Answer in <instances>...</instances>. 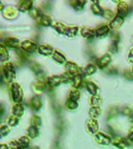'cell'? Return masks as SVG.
I'll use <instances>...</instances> for the list:
<instances>
[{"mask_svg": "<svg viewBox=\"0 0 133 149\" xmlns=\"http://www.w3.org/2000/svg\"><path fill=\"white\" fill-rule=\"evenodd\" d=\"M115 144V146H118L119 148H124V147H127L129 145V143L127 142L126 139H121V140H119L118 142H115L113 143Z\"/></svg>", "mask_w": 133, "mask_h": 149, "instance_id": "cell-31", "label": "cell"}, {"mask_svg": "<svg viewBox=\"0 0 133 149\" xmlns=\"http://www.w3.org/2000/svg\"><path fill=\"white\" fill-rule=\"evenodd\" d=\"M11 91V98H13V100L16 103H21L22 102V99H23V91L22 88H21V86H19L18 84H13L10 86Z\"/></svg>", "mask_w": 133, "mask_h": 149, "instance_id": "cell-2", "label": "cell"}, {"mask_svg": "<svg viewBox=\"0 0 133 149\" xmlns=\"http://www.w3.org/2000/svg\"><path fill=\"white\" fill-rule=\"evenodd\" d=\"M127 140H129V141H133V127H131L130 131H129L128 136H127Z\"/></svg>", "mask_w": 133, "mask_h": 149, "instance_id": "cell-40", "label": "cell"}, {"mask_svg": "<svg viewBox=\"0 0 133 149\" xmlns=\"http://www.w3.org/2000/svg\"><path fill=\"white\" fill-rule=\"evenodd\" d=\"M89 103H90L91 106H100L102 103V100L97 95H92V97L89 100Z\"/></svg>", "mask_w": 133, "mask_h": 149, "instance_id": "cell-23", "label": "cell"}, {"mask_svg": "<svg viewBox=\"0 0 133 149\" xmlns=\"http://www.w3.org/2000/svg\"><path fill=\"white\" fill-rule=\"evenodd\" d=\"M2 73H3V77L7 82H10L15 76H16V71H15V67H13V64L7 63L3 66L2 69Z\"/></svg>", "mask_w": 133, "mask_h": 149, "instance_id": "cell-1", "label": "cell"}, {"mask_svg": "<svg viewBox=\"0 0 133 149\" xmlns=\"http://www.w3.org/2000/svg\"><path fill=\"white\" fill-rule=\"evenodd\" d=\"M91 8H92L93 13H94V15H102V13H103V10H102L101 7L98 5V3H93V4H92V6H91Z\"/></svg>", "mask_w": 133, "mask_h": 149, "instance_id": "cell-29", "label": "cell"}, {"mask_svg": "<svg viewBox=\"0 0 133 149\" xmlns=\"http://www.w3.org/2000/svg\"><path fill=\"white\" fill-rule=\"evenodd\" d=\"M127 13H128V6H127V4L124 2H120L117 6V15L119 17L125 18Z\"/></svg>", "mask_w": 133, "mask_h": 149, "instance_id": "cell-11", "label": "cell"}, {"mask_svg": "<svg viewBox=\"0 0 133 149\" xmlns=\"http://www.w3.org/2000/svg\"><path fill=\"white\" fill-rule=\"evenodd\" d=\"M95 71H96L95 65H93V64H89L88 66H86V67L84 68L82 75L83 76H89V75H92L93 73H95Z\"/></svg>", "mask_w": 133, "mask_h": 149, "instance_id": "cell-20", "label": "cell"}, {"mask_svg": "<svg viewBox=\"0 0 133 149\" xmlns=\"http://www.w3.org/2000/svg\"><path fill=\"white\" fill-rule=\"evenodd\" d=\"M40 23L42 26H50L52 25V19L48 15H40Z\"/></svg>", "mask_w": 133, "mask_h": 149, "instance_id": "cell-28", "label": "cell"}, {"mask_svg": "<svg viewBox=\"0 0 133 149\" xmlns=\"http://www.w3.org/2000/svg\"><path fill=\"white\" fill-rule=\"evenodd\" d=\"M52 58H53L54 61L58 64H63V63H65V61H66V58H65L60 52H58V51L54 52L53 55H52Z\"/></svg>", "mask_w": 133, "mask_h": 149, "instance_id": "cell-16", "label": "cell"}, {"mask_svg": "<svg viewBox=\"0 0 133 149\" xmlns=\"http://www.w3.org/2000/svg\"><path fill=\"white\" fill-rule=\"evenodd\" d=\"M65 70H66V72H69L73 75L80 74V68H78V65H76V63H73V62H66V64H65Z\"/></svg>", "mask_w": 133, "mask_h": 149, "instance_id": "cell-4", "label": "cell"}, {"mask_svg": "<svg viewBox=\"0 0 133 149\" xmlns=\"http://www.w3.org/2000/svg\"><path fill=\"white\" fill-rule=\"evenodd\" d=\"M111 56H109L108 54H106V55L102 56L100 59L97 60V66L100 69H103V68H105L109 63H111Z\"/></svg>", "mask_w": 133, "mask_h": 149, "instance_id": "cell-9", "label": "cell"}, {"mask_svg": "<svg viewBox=\"0 0 133 149\" xmlns=\"http://www.w3.org/2000/svg\"><path fill=\"white\" fill-rule=\"evenodd\" d=\"M8 59V53H7V49L2 46L1 44V61H6Z\"/></svg>", "mask_w": 133, "mask_h": 149, "instance_id": "cell-33", "label": "cell"}, {"mask_svg": "<svg viewBox=\"0 0 133 149\" xmlns=\"http://www.w3.org/2000/svg\"><path fill=\"white\" fill-rule=\"evenodd\" d=\"M123 22H124V18L117 15V17H115V18L111 20V24H109V27H111V28H113V29H118V28H120V27L122 26Z\"/></svg>", "mask_w": 133, "mask_h": 149, "instance_id": "cell-14", "label": "cell"}, {"mask_svg": "<svg viewBox=\"0 0 133 149\" xmlns=\"http://www.w3.org/2000/svg\"><path fill=\"white\" fill-rule=\"evenodd\" d=\"M4 45L10 48H18L19 45H20V41L16 38H7L4 41Z\"/></svg>", "mask_w": 133, "mask_h": 149, "instance_id": "cell-18", "label": "cell"}, {"mask_svg": "<svg viewBox=\"0 0 133 149\" xmlns=\"http://www.w3.org/2000/svg\"><path fill=\"white\" fill-rule=\"evenodd\" d=\"M102 15H103V17H104L105 19H111L113 20V13H111L109 9H105V10H103V13H102Z\"/></svg>", "mask_w": 133, "mask_h": 149, "instance_id": "cell-36", "label": "cell"}, {"mask_svg": "<svg viewBox=\"0 0 133 149\" xmlns=\"http://www.w3.org/2000/svg\"><path fill=\"white\" fill-rule=\"evenodd\" d=\"M23 113H24V108H23V106L21 105L20 103H17L16 105L13 107V114L18 117H21L23 115Z\"/></svg>", "mask_w": 133, "mask_h": 149, "instance_id": "cell-22", "label": "cell"}, {"mask_svg": "<svg viewBox=\"0 0 133 149\" xmlns=\"http://www.w3.org/2000/svg\"><path fill=\"white\" fill-rule=\"evenodd\" d=\"M78 28L76 26H67L66 30H65V35L68 36V37H74L78 33Z\"/></svg>", "mask_w": 133, "mask_h": 149, "instance_id": "cell-21", "label": "cell"}, {"mask_svg": "<svg viewBox=\"0 0 133 149\" xmlns=\"http://www.w3.org/2000/svg\"><path fill=\"white\" fill-rule=\"evenodd\" d=\"M18 141V144H19V148H25L29 145V138L27 136H23L21 137Z\"/></svg>", "mask_w": 133, "mask_h": 149, "instance_id": "cell-25", "label": "cell"}, {"mask_svg": "<svg viewBox=\"0 0 133 149\" xmlns=\"http://www.w3.org/2000/svg\"><path fill=\"white\" fill-rule=\"evenodd\" d=\"M83 75L82 74H78L74 75V77L71 80V86L74 88H80L83 86Z\"/></svg>", "mask_w": 133, "mask_h": 149, "instance_id": "cell-15", "label": "cell"}, {"mask_svg": "<svg viewBox=\"0 0 133 149\" xmlns=\"http://www.w3.org/2000/svg\"><path fill=\"white\" fill-rule=\"evenodd\" d=\"M132 73H133V67H132Z\"/></svg>", "mask_w": 133, "mask_h": 149, "instance_id": "cell-43", "label": "cell"}, {"mask_svg": "<svg viewBox=\"0 0 133 149\" xmlns=\"http://www.w3.org/2000/svg\"><path fill=\"white\" fill-rule=\"evenodd\" d=\"M128 62L131 64H133V48H131L128 55Z\"/></svg>", "mask_w": 133, "mask_h": 149, "instance_id": "cell-39", "label": "cell"}, {"mask_svg": "<svg viewBox=\"0 0 133 149\" xmlns=\"http://www.w3.org/2000/svg\"><path fill=\"white\" fill-rule=\"evenodd\" d=\"M66 105H67V108H69V109H76V108L78 107V102L72 101V100L69 99L68 101L66 102Z\"/></svg>", "mask_w": 133, "mask_h": 149, "instance_id": "cell-34", "label": "cell"}, {"mask_svg": "<svg viewBox=\"0 0 133 149\" xmlns=\"http://www.w3.org/2000/svg\"><path fill=\"white\" fill-rule=\"evenodd\" d=\"M95 139H96V142L99 143V144H101V145H109L111 142V137L105 135L104 133H97Z\"/></svg>", "mask_w": 133, "mask_h": 149, "instance_id": "cell-6", "label": "cell"}, {"mask_svg": "<svg viewBox=\"0 0 133 149\" xmlns=\"http://www.w3.org/2000/svg\"><path fill=\"white\" fill-rule=\"evenodd\" d=\"M32 8V1L31 0H22L18 5V9L21 13H26Z\"/></svg>", "mask_w": 133, "mask_h": 149, "instance_id": "cell-10", "label": "cell"}, {"mask_svg": "<svg viewBox=\"0 0 133 149\" xmlns=\"http://www.w3.org/2000/svg\"><path fill=\"white\" fill-rule=\"evenodd\" d=\"M85 86H86L87 91H88L91 95H97L98 88L95 84L92 82V81H87L86 84H85Z\"/></svg>", "mask_w": 133, "mask_h": 149, "instance_id": "cell-19", "label": "cell"}, {"mask_svg": "<svg viewBox=\"0 0 133 149\" xmlns=\"http://www.w3.org/2000/svg\"><path fill=\"white\" fill-rule=\"evenodd\" d=\"M99 1H101V0H92V2H94V3H98Z\"/></svg>", "mask_w": 133, "mask_h": 149, "instance_id": "cell-41", "label": "cell"}, {"mask_svg": "<svg viewBox=\"0 0 133 149\" xmlns=\"http://www.w3.org/2000/svg\"><path fill=\"white\" fill-rule=\"evenodd\" d=\"M37 52L42 56H52L55 51L52 46L48 45V44H41L37 47Z\"/></svg>", "mask_w": 133, "mask_h": 149, "instance_id": "cell-7", "label": "cell"}, {"mask_svg": "<svg viewBox=\"0 0 133 149\" xmlns=\"http://www.w3.org/2000/svg\"><path fill=\"white\" fill-rule=\"evenodd\" d=\"M32 104H33L34 109H35V106H36V109H38V108L40 107V105H41V102H40L39 97H36V98L32 99Z\"/></svg>", "mask_w": 133, "mask_h": 149, "instance_id": "cell-35", "label": "cell"}, {"mask_svg": "<svg viewBox=\"0 0 133 149\" xmlns=\"http://www.w3.org/2000/svg\"><path fill=\"white\" fill-rule=\"evenodd\" d=\"M113 1H115V2H119V1H121V0H113Z\"/></svg>", "mask_w": 133, "mask_h": 149, "instance_id": "cell-42", "label": "cell"}, {"mask_svg": "<svg viewBox=\"0 0 133 149\" xmlns=\"http://www.w3.org/2000/svg\"><path fill=\"white\" fill-rule=\"evenodd\" d=\"M100 114H101V109L99 106H92L89 109V115L91 116V118H97L100 116Z\"/></svg>", "mask_w": 133, "mask_h": 149, "instance_id": "cell-17", "label": "cell"}, {"mask_svg": "<svg viewBox=\"0 0 133 149\" xmlns=\"http://www.w3.org/2000/svg\"><path fill=\"white\" fill-rule=\"evenodd\" d=\"M27 135H28V137H30V138H32V139H34L35 137H37L38 136L37 127H36L35 125H31V127H29L28 132H27Z\"/></svg>", "mask_w": 133, "mask_h": 149, "instance_id": "cell-24", "label": "cell"}, {"mask_svg": "<svg viewBox=\"0 0 133 149\" xmlns=\"http://www.w3.org/2000/svg\"><path fill=\"white\" fill-rule=\"evenodd\" d=\"M38 123V125H40V123H41V120H40V118L39 117H37V116H33L31 118V125H36V123Z\"/></svg>", "mask_w": 133, "mask_h": 149, "instance_id": "cell-38", "label": "cell"}, {"mask_svg": "<svg viewBox=\"0 0 133 149\" xmlns=\"http://www.w3.org/2000/svg\"><path fill=\"white\" fill-rule=\"evenodd\" d=\"M80 92L78 91V88L70 91V93H69V99H70V100H72V101L78 102V99H80Z\"/></svg>", "mask_w": 133, "mask_h": 149, "instance_id": "cell-27", "label": "cell"}, {"mask_svg": "<svg viewBox=\"0 0 133 149\" xmlns=\"http://www.w3.org/2000/svg\"><path fill=\"white\" fill-rule=\"evenodd\" d=\"M87 130H88L89 133H91V134H96L98 132V123L97 121L95 120V118H91L89 119L87 121Z\"/></svg>", "mask_w": 133, "mask_h": 149, "instance_id": "cell-8", "label": "cell"}, {"mask_svg": "<svg viewBox=\"0 0 133 149\" xmlns=\"http://www.w3.org/2000/svg\"><path fill=\"white\" fill-rule=\"evenodd\" d=\"M47 82L50 86H52V88H56V86H58L61 82H62V79H61V76L53 75V76H51V77L48 78Z\"/></svg>", "mask_w": 133, "mask_h": 149, "instance_id": "cell-12", "label": "cell"}, {"mask_svg": "<svg viewBox=\"0 0 133 149\" xmlns=\"http://www.w3.org/2000/svg\"><path fill=\"white\" fill-rule=\"evenodd\" d=\"M80 33H82L83 37L86 38V39H91L95 35V31L90 28V27H84V28H82Z\"/></svg>", "mask_w": 133, "mask_h": 149, "instance_id": "cell-13", "label": "cell"}, {"mask_svg": "<svg viewBox=\"0 0 133 149\" xmlns=\"http://www.w3.org/2000/svg\"><path fill=\"white\" fill-rule=\"evenodd\" d=\"M86 3H87V0H76V5H74V7H76V9H78V10H80V9H83L84 5H86Z\"/></svg>", "mask_w": 133, "mask_h": 149, "instance_id": "cell-32", "label": "cell"}, {"mask_svg": "<svg viewBox=\"0 0 133 149\" xmlns=\"http://www.w3.org/2000/svg\"><path fill=\"white\" fill-rule=\"evenodd\" d=\"M109 33V26L107 25H101L95 30V36L97 38H103Z\"/></svg>", "mask_w": 133, "mask_h": 149, "instance_id": "cell-5", "label": "cell"}, {"mask_svg": "<svg viewBox=\"0 0 133 149\" xmlns=\"http://www.w3.org/2000/svg\"><path fill=\"white\" fill-rule=\"evenodd\" d=\"M8 127L6 125H1V137H4L8 134Z\"/></svg>", "mask_w": 133, "mask_h": 149, "instance_id": "cell-37", "label": "cell"}, {"mask_svg": "<svg viewBox=\"0 0 133 149\" xmlns=\"http://www.w3.org/2000/svg\"><path fill=\"white\" fill-rule=\"evenodd\" d=\"M21 47H22L25 52L31 54V53H33V52H35L37 46H36V44L34 43L33 41H31V40H25V41H23L22 43H21Z\"/></svg>", "mask_w": 133, "mask_h": 149, "instance_id": "cell-3", "label": "cell"}, {"mask_svg": "<svg viewBox=\"0 0 133 149\" xmlns=\"http://www.w3.org/2000/svg\"><path fill=\"white\" fill-rule=\"evenodd\" d=\"M53 27H54V29L57 31V32L62 33V34H64L65 30H66V28H67L66 25H64L63 23H59V22H57L55 25H53Z\"/></svg>", "mask_w": 133, "mask_h": 149, "instance_id": "cell-26", "label": "cell"}, {"mask_svg": "<svg viewBox=\"0 0 133 149\" xmlns=\"http://www.w3.org/2000/svg\"><path fill=\"white\" fill-rule=\"evenodd\" d=\"M7 123H8V125H10V127H16V125L19 123V117L13 114V116L8 117Z\"/></svg>", "mask_w": 133, "mask_h": 149, "instance_id": "cell-30", "label": "cell"}]
</instances>
